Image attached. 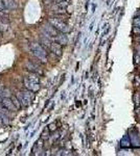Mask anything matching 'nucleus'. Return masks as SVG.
Masks as SVG:
<instances>
[{
    "label": "nucleus",
    "mask_w": 140,
    "mask_h": 156,
    "mask_svg": "<svg viewBox=\"0 0 140 156\" xmlns=\"http://www.w3.org/2000/svg\"><path fill=\"white\" fill-rule=\"evenodd\" d=\"M11 99H12V100H13L14 104L16 105V107H17V108H18V110H19V109H21L22 105H21V103H20V101L18 100V98H17V96H16V97H15V96H13V97H12Z\"/></svg>",
    "instance_id": "9b49d317"
},
{
    "label": "nucleus",
    "mask_w": 140,
    "mask_h": 156,
    "mask_svg": "<svg viewBox=\"0 0 140 156\" xmlns=\"http://www.w3.org/2000/svg\"><path fill=\"white\" fill-rule=\"evenodd\" d=\"M1 105L3 106V108H5L6 110L10 111H17L18 108L16 107V105L14 104L13 100L8 97H4V98L1 99Z\"/></svg>",
    "instance_id": "0eeeda50"
},
{
    "label": "nucleus",
    "mask_w": 140,
    "mask_h": 156,
    "mask_svg": "<svg viewBox=\"0 0 140 156\" xmlns=\"http://www.w3.org/2000/svg\"><path fill=\"white\" fill-rule=\"evenodd\" d=\"M40 43L41 45L43 46L47 51H50V52H52L54 54H56L58 56H60L62 54V45L58 44L57 42L51 41L48 37L42 35L40 37Z\"/></svg>",
    "instance_id": "7ed1b4c3"
},
{
    "label": "nucleus",
    "mask_w": 140,
    "mask_h": 156,
    "mask_svg": "<svg viewBox=\"0 0 140 156\" xmlns=\"http://www.w3.org/2000/svg\"><path fill=\"white\" fill-rule=\"evenodd\" d=\"M0 123H1L2 125L10 124V119H8V116H6V114L1 112V111H0Z\"/></svg>",
    "instance_id": "9d476101"
},
{
    "label": "nucleus",
    "mask_w": 140,
    "mask_h": 156,
    "mask_svg": "<svg viewBox=\"0 0 140 156\" xmlns=\"http://www.w3.org/2000/svg\"><path fill=\"white\" fill-rule=\"evenodd\" d=\"M25 68H26L27 71L32 72V73H36V74H42V69L38 64L34 63L32 61H26L25 64Z\"/></svg>",
    "instance_id": "1a4fd4ad"
},
{
    "label": "nucleus",
    "mask_w": 140,
    "mask_h": 156,
    "mask_svg": "<svg viewBox=\"0 0 140 156\" xmlns=\"http://www.w3.org/2000/svg\"><path fill=\"white\" fill-rule=\"evenodd\" d=\"M17 98L20 101V103H21L22 106L27 107L28 105L32 104V102L34 101V99H35V94H34V92H32V91L30 90L20 91V92L17 94Z\"/></svg>",
    "instance_id": "39448f33"
},
{
    "label": "nucleus",
    "mask_w": 140,
    "mask_h": 156,
    "mask_svg": "<svg viewBox=\"0 0 140 156\" xmlns=\"http://www.w3.org/2000/svg\"><path fill=\"white\" fill-rule=\"evenodd\" d=\"M48 23L50 24V25H52L57 30H59L60 32H63V33H66V32H68L70 30L68 24L66 23V22L63 21L62 19L58 18V17L49 18Z\"/></svg>",
    "instance_id": "423d86ee"
},
{
    "label": "nucleus",
    "mask_w": 140,
    "mask_h": 156,
    "mask_svg": "<svg viewBox=\"0 0 140 156\" xmlns=\"http://www.w3.org/2000/svg\"><path fill=\"white\" fill-rule=\"evenodd\" d=\"M56 1H57V2H60V1H62V0H56Z\"/></svg>",
    "instance_id": "f8f14e48"
},
{
    "label": "nucleus",
    "mask_w": 140,
    "mask_h": 156,
    "mask_svg": "<svg viewBox=\"0 0 140 156\" xmlns=\"http://www.w3.org/2000/svg\"><path fill=\"white\" fill-rule=\"evenodd\" d=\"M42 33H43L44 37H48L51 41H54V42H57L58 44H60V45L62 46L66 45L68 42V39L65 35V33L60 32L59 30H57L49 23L44 24L43 26H42Z\"/></svg>",
    "instance_id": "f257e3e1"
},
{
    "label": "nucleus",
    "mask_w": 140,
    "mask_h": 156,
    "mask_svg": "<svg viewBox=\"0 0 140 156\" xmlns=\"http://www.w3.org/2000/svg\"><path fill=\"white\" fill-rule=\"evenodd\" d=\"M30 52L36 58H38L39 61H42V63L47 61V58H48L47 50L39 43H32L30 45Z\"/></svg>",
    "instance_id": "20e7f679"
},
{
    "label": "nucleus",
    "mask_w": 140,
    "mask_h": 156,
    "mask_svg": "<svg viewBox=\"0 0 140 156\" xmlns=\"http://www.w3.org/2000/svg\"><path fill=\"white\" fill-rule=\"evenodd\" d=\"M17 7L15 0H0V8L2 11H11Z\"/></svg>",
    "instance_id": "6e6552de"
},
{
    "label": "nucleus",
    "mask_w": 140,
    "mask_h": 156,
    "mask_svg": "<svg viewBox=\"0 0 140 156\" xmlns=\"http://www.w3.org/2000/svg\"><path fill=\"white\" fill-rule=\"evenodd\" d=\"M23 84H24L26 90H30L34 93L38 92L40 90V77H39V74L30 72L23 78Z\"/></svg>",
    "instance_id": "f03ea898"
}]
</instances>
